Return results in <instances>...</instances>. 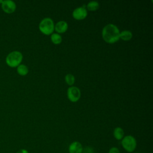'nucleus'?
Here are the masks:
<instances>
[{
    "mask_svg": "<svg viewBox=\"0 0 153 153\" xmlns=\"http://www.w3.org/2000/svg\"><path fill=\"white\" fill-rule=\"evenodd\" d=\"M121 145L126 151L127 152H132L136 148L137 142L133 136L127 135L122 139Z\"/></svg>",
    "mask_w": 153,
    "mask_h": 153,
    "instance_id": "3",
    "label": "nucleus"
},
{
    "mask_svg": "<svg viewBox=\"0 0 153 153\" xmlns=\"http://www.w3.org/2000/svg\"><path fill=\"white\" fill-rule=\"evenodd\" d=\"M65 81L66 82L70 85H72L74 84V82H75V77L72 74H67L66 76H65Z\"/></svg>",
    "mask_w": 153,
    "mask_h": 153,
    "instance_id": "15",
    "label": "nucleus"
},
{
    "mask_svg": "<svg viewBox=\"0 0 153 153\" xmlns=\"http://www.w3.org/2000/svg\"><path fill=\"white\" fill-rule=\"evenodd\" d=\"M83 147L82 144L78 141L72 142L68 148L69 153H82Z\"/></svg>",
    "mask_w": 153,
    "mask_h": 153,
    "instance_id": "8",
    "label": "nucleus"
},
{
    "mask_svg": "<svg viewBox=\"0 0 153 153\" xmlns=\"http://www.w3.org/2000/svg\"><path fill=\"white\" fill-rule=\"evenodd\" d=\"M23 59L22 54L18 51H14L10 53L5 59L6 63L11 68L17 67Z\"/></svg>",
    "mask_w": 153,
    "mask_h": 153,
    "instance_id": "2",
    "label": "nucleus"
},
{
    "mask_svg": "<svg viewBox=\"0 0 153 153\" xmlns=\"http://www.w3.org/2000/svg\"><path fill=\"white\" fill-rule=\"evenodd\" d=\"M17 71L19 75L24 76V75H26L28 73V68L25 65H23V64L19 65L17 66Z\"/></svg>",
    "mask_w": 153,
    "mask_h": 153,
    "instance_id": "12",
    "label": "nucleus"
},
{
    "mask_svg": "<svg viewBox=\"0 0 153 153\" xmlns=\"http://www.w3.org/2000/svg\"><path fill=\"white\" fill-rule=\"evenodd\" d=\"M1 7L2 10L8 14L13 13L15 11L16 9V3L11 0H5L2 1L1 4Z\"/></svg>",
    "mask_w": 153,
    "mask_h": 153,
    "instance_id": "6",
    "label": "nucleus"
},
{
    "mask_svg": "<svg viewBox=\"0 0 153 153\" xmlns=\"http://www.w3.org/2000/svg\"><path fill=\"white\" fill-rule=\"evenodd\" d=\"M87 15V12L86 9L84 8V6L79 7L75 8L72 13V16L76 20H82L86 17Z\"/></svg>",
    "mask_w": 153,
    "mask_h": 153,
    "instance_id": "7",
    "label": "nucleus"
},
{
    "mask_svg": "<svg viewBox=\"0 0 153 153\" xmlns=\"http://www.w3.org/2000/svg\"><path fill=\"white\" fill-rule=\"evenodd\" d=\"M39 29L41 32L45 35L51 34L54 29V25L53 20L48 17L44 18L39 23Z\"/></svg>",
    "mask_w": 153,
    "mask_h": 153,
    "instance_id": "4",
    "label": "nucleus"
},
{
    "mask_svg": "<svg viewBox=\"0 0 153 153\" xmlns=\"http://www.w3.org/2000/svg\"><path fill=\"white\" fill-rule=\"evenodd\" d=\"M16 153H29V152H28V151L27 149H21L19 150Z\"/></svg>",
    "mask_w": 153,
    "mask_h": 153,
    "instance_id": "18",
    "label": "nucleus"
},
{
    "mask_svg": "<svg viewBox=\"0 0 153 153\" xmlns=\"http://www.w3.org/2000/svg\"><path fill=\"white\" fill-rule=\"evenodd\" d=\"M67 95L68 99L73 102H76L79 100L81 96V91L76 87H70L67 91Z\"/></svg>",
    "mask_w": 153,
    "mask_h": 153,
    "instance_id": "5",
    "label": "nucleus"
},
{
    "mask_svg": "<svg viewBox=\"0 0 153 153\" xmlns=\"http://www.w3.org/2000/svg\"><path fill=\"white\" fill-rule=\"evenodd\" d=\"M68 23L65 21H59L54 26L56 31L58 33H63L66 32L68 29Z\"/></svg>",
    "mask_w": 153,
    "mask_h": 153,
    "instance_id": "9",
    "label": "nucleus"
},
{
    "mask_svg": "<svg viewBox=\"0 0 153 153\" xmlns=\"http://www.w3.org/2000/svg\"><path fill=\"white\" fill-rule=\"evenodd\" d=\"M51 40L54 44H59L62 42V38L60 35L58 33H53L51 36Z\"/></svg>",
    "mask_w": 153,
    "mask_h": 153,
    "instance_id": "14",
    "label": "nucleus"
},
{
    "mask_svg": "<svg viewBox=\"0 0 153 153\" xmlns=\"http://www.w3.org/2000/svg\"><path fill=\"white\" fill-rule=\"evenodd\" d=\"M87 7V9L90 11H96L99 8V4L97 1H92L88 3Z\"/></svg>",
    "mask_w": 153,
    "mask_h": 153,
    "instance_id": "13",
    "label": "nucleus"
},
{
    "mask_svg": "<svg viewBox=\"0 0 153 153\" xmlns=\"http://www.w3.org/2000/svg\"><path fill=\"white\" fill-rule=\"evenodd\" d=\"M108 153H120V151L118 148L112 147L109 149Z\"/></svg>",
    "mask_w": 153,
    "mask_h": 153,
    "instance_id": "17",
    "label": "nucleus"
},
{
    "mask_svg": "<svg viewBox=\"0 0 153 153\" xmlns=\"http://www.w3.org/2000/svg\"><path fill=\"white\" fill-rule=\"evenodd\" d=\"M2 1H1V0H0V4H2Z\"/></svg>",
    "mask_w": 153,
    "mask_h": 153,
    "instance_id": "19",
    "label": "nucleus"
},
{
    "mask_svg": "<svg viewBox=\"0 0 153 153\" xmlns=\"http://www.w3.org/2000/svg\"><path fill=\"white\" fill-rule=\"evenodd\" d=\"M102 37L108 43L112 44L120 39V30L114 24H108L102 30Z\"/></svg>",
    "mask_w": 153,
    "mask_h": 153,
    "instance_id": "1",
    "label": "nucleus"
},
{
    "mask_svg": "<svg viewBox=\"0 0 153 153\" xmlns=\"http://www.w3.org/2000/svg\"><path fill=\"white\" fill-rule=\"evenodd\" d=\"M114 137L117 139V140H122V139L124 137V131L123 129L120 127H116L113 132Z\"/></svg>",
    "mask_w": 153,
    "mask_h": 153,
    "instance_id": "10",
    "label": "nucleus"
},
{
    "mask_svg": "<svg viewBox=\"0 0 153 153\" xmlns=\"http://www.w3.org/2000/svg\"><path fill=\"white\" fill-rule=\"evenodd\" d=\"M132 38V33L127 30H123L120 33V38L124 41H128Z\"/></svg>",
    "mask_w": 153,
    "mask_h": 153,
    "instance_id": "11",
    "label": "nucleus"
},
{
    "mask_svg": "<svg viewBox=\"0 0 153 153\" xmlns=\"http://www.w3.org/2000/svg\"><path fill=\"white\" fill-rule=\"evenodd\" d=\"M139 153H140V152H139Z\"/></svg>",
    "mask_w": 153,
    "mask_h": 153,
    "instance_id": "20",
    "label": "nucleus"
},
{
    "mask_svg": "<svg viewBox=\"0 0 153 153\" xmlns=\"http://www.w3.org/2000/svg\"><path fill=\"white\" fill-rule=\"evenodd\" d=\"M82 153H94V149L91 146H86L83 148Z\"/></svg>",
    "mask_w": 153,
    "mask_h": 153,
    "instance_id": "16",
    "label": "nucleus"
}]
</instances>
